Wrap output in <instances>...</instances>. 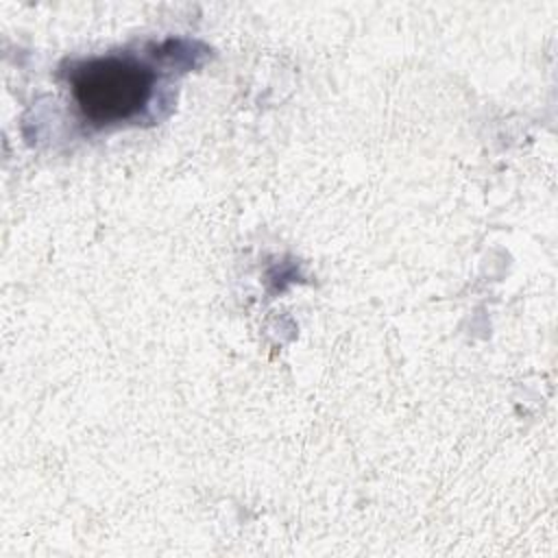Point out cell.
I'll return each instance as SVG.
<instances>
[{
    "label": "cell",
    "instance_id": "6da1fadb",
    "mask_svg": "<svg viewBox=\"0 0 558 558\" xmlns=\"http://www.w3.org/2000/svg\"><path fill=\"white\" fill-rule=\"evenodd\" d=\"M155 72L131 57H96L70 72L78 113L94 126L133 120L150 100Z\"/></svg>",
    "mask_w": 558,
    "mask_h": 558
}]
</instances>
